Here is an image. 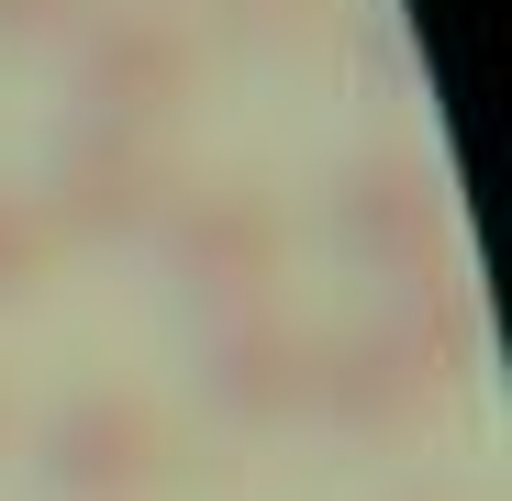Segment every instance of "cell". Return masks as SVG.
Masks as SVG:
<instances>
[{"label": "cell", "instance_id": "cell-1", "mask_svg": "<svg viewBox=\"0 0 512 501\" xmlns=\"http://www.w3.org/2000/svg\"><path fill=\"white\" fill-rule=\"evenodd\" d=\"M167 201H179V167H167V134L67 112L45 145V190L34 212L56 223V245H156Z\"/></svg>", "mask_w": 512, "mask_h": 501}, {"label": "cell", "instance_id": "cell-2", "mask_svg": "<svg viewBox=\"0 0 512 501\" xmlns=\"http://www.w3.org/2000/svg\"><path fill=\"white\" fill-rule=\"evenodd\" d=\"M323 234H334V257H346L357 279L412 290V279L446 268V245H457V201H446V179H435L412 145H368V156L334 167Z\"/></svg>", "mask_w": 512, "mask_h": 501}, {"label": "cell", "instance_id": "cell-3", "mask_svg": "<svg viewBox=\"0 0 512 501\" xmlns=\"http://www.w3.org/2000/svg\"><path fill=\"white\" fill-rule=\"evenodd\" d=\"M67 90L101 123L167 134L190 112V90H201V34L167 0H90V23L67 34Z\"/></svg>", "mask_w": 512, "mask_h": 501}, {"label": "cell", "instance_id": "cell-4", "mask_svg": "<svg viewBox=\"0 0 512 501\" xmlns=\"http://www.w3.org/2000/svg\"><path fill=\"white\" fill-rule=\"evenodd\" d=\"M156 257H167V279H179V301H190L201 323H223V312L279 301L290 223H279L268 190H245V179H234V190H179L167 223H156Z\"/></svg>", "mask_w": 512, "mask_h": 501}, {"label": "cell", "instance_id": "cell-5", "mask_svg": "<svg viewBox=\"0 0 512 501\" xmlns=\"http://www.w3.org/2000/svg\"><path fill=\"white\" fill-rule=\"evenodd\" d=\"M312 368H323V334L279 301L256 312H223L201 323V412L234 435H290L312 424Z\"/></svg>", "mask_w": 512, "mask_h": 501}, {"label": "cell", "instance_id": "cell-6", "mask_svg": "<svg viewBox=\"0 0 512 501\" xmlns=\"http://www.w3.org/2000/svg\"><path fill=\"white\" fill-rule=\"evenodd\" d=\"M34 479L45 501H145L167 479V412L145 390H67L34 424Z\"/></svg>", "mask_w": 512, "mask_h": 501}, {"label": "cell", "instance_id": "cell-7", "mask_svg": "<svg viewBox=\"0 0 512 501\" xmlns=\"http://www.w3.org/2000/svg\"><path fill=\"white\" fill-rule=\"evenodd\" d=\"M446 401L435 357L401 334V312H368L346 334H323V368H312V424H334L346 446H401L423 435V412Z\"/></svg>", "mask_w": 512, "mask_h": 501}, {"label": "cell", "instance_id": "cell-8", "mask_svg": "<svg viewBox=\"0 0 512 501\" xmlns=\"http://www.w3.org/2000/svg\"><path fill=\"white\" fill-rule=\"evenodd\" d=\"M390 312H401V334L423 357H435V379L457 390V379H479V357H490V323H479V290L457 279V268H435V279H412V290H390Z\"/></svg>", "mask_w": 512, "mask_h": 501}, {"label": "cell", "instance_id": "cell-9", "mask_svg": "<svg viewBox=\"0 0 512 501\" xmlns=\"http://www.w3.org/2000/svg\"><path fill=\"white\" fill-rule=\"evenodd\" d=\"M346 45H357V78H368V90H390V112L423 101V67H412V23H401V0L346 12Z\"/></svg>", "mask_w": 512, "mask_h": 501}, {"label": "cell", "instance_id": "cell-10", "mask_svg": "<svg viewBox=\"0 0 512 501\" xmlns=\"http://www.w3.org/2000/svg\"><path fill=\"white\" fill-rule=\"evenodd\" d=\"M212 34L223 45H256V56H290V45H323L334 34V0H212Z\"/></svg>", "mask_w": 512, "mask_h": 501}, {"label": "cell", "instance_id": "cell-11", "mask_svg": "<svg viewBox=\"0 0 512 501\" xmlns=\"http://www.w3.org/2000/svg\"><path fill=\"white\" fill-rule=\"evenodd\" d=\"M56 257H67V245H56V223L34 212V190H0V312H12V301H34Z\"/></svg>", "mask_w": 512, "mask_h": 501}, {"label": "cell", "instance_id": "cell-12", "mask_svg": "<svg viewBox=\"0 0 512 501\" xmlns=\"http://www.w3.org/2000/svg\"><path fill=\"white\" fill-rule=\"evenodd\" d=\"M78 23H90V0H0V56H23V45H67Z\"/></svg>", "mask_w": 512, "mask_h": 501}, {"label": "cell", "instance_id": "cell-13", "mask_svg": "<svg viewBox=\"0 0 512 501\" xmlns=\"http://www.w3.org/2000/svg\"><path fill=\"white\" fill-rule=\"evenodd\" d=\"M0 446H12V401H0Z\"/></svg>", "mask_w": 512, "mask_h": 501}]
</instances>
